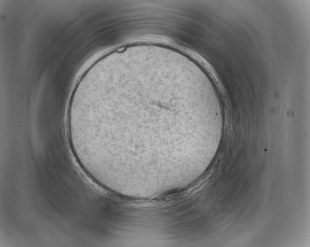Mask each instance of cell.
Here are the masks:
<instances>
[{
	"label": "cell",
	"mask_w": 310,
	"mask_h": 247,
	"mask_svg": "<svg viewBox=\"0 0 310 247\" xmlns=\"http://www.w3.org/2000/svg\"><path fill=\"white\" fill-rule=\"evenodd\" d=\"M204 105L172 74L158 70L120 71L94 86L79 128L88 142L110 156L163 163L178 156L186 108Z\"/></svg>",
	"instance_id": "cell-1"
}]
</instances>
